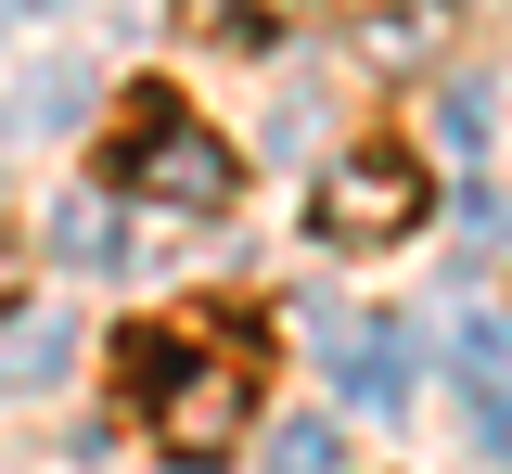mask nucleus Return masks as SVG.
Returning <instances> with one entry per match:
<instances>
[{"label":"nucleus","instance_id":"11","mask_svg":"<svg viewBox=\"0 0 512 474\" xmlns=\"http://www.w3.org/2000/svg\"><path fill=\"white\" fill-rule=\"evenodd\" d=\"M26 282H39V257H26V231H0V321L26 308Z\"/></svg>","mask_w":512,"mask_h":474},{"label":"nucleus","instance_id":"7","mask_svg":"<svg viewBox=\"0 0 512 474\" xmlns=\"http://www.w3.org/2000/svg\"><path fill=\"white\" fill-rule=\"evenodd\" d=\"M436 141L461 154V167L487 154V77H448V90H436Z\"/></svg>","mask_w":512,"mask_h":474},{"label":"nucleus","instance_id":"5","mask_svg":"<svg viewBox=\"0 0 512 474\" xmlns=\"http://www.w3.org/2000/svg\"><path fill=\"white\" fill-rule=\"evenodd\" d=\"M320 359H333V385L359 410H397L410 398V346H397V321H320Z\"/></svg>","mask_w":512,"mask_h":474},{"label":"nucleus","instance_id":"4","mask_svg":"<svg viewBox=\"0 0 512 474\" xmlns=\"http://www.w3.org/2000/svg\"><path fill=\"white\" fill-rule=\"evenodd\" d=\"M448 398H461V436L474 449H512V334L448 308Z\"/></svg>","mask_w":512,"mask_h":474},{"label":"nucleus","instance_id":"9","mask_svg":"<svg viewBox=\"0 0 512 474\" xmlns=\"http://www.w3.org/2000/svg\"><path fill=\"white\" fill-rule=\"evenodd\" d=\"M52 231H64V257H77V270H116V218H103V205H64Z\"/></svg>","mask_w":512,"mask_h":474},{"label":"nucleus","instance_id":"2","mask_svg":"<svg viewBox=\"0 0 512 474\" xmlns=\"http://www.w3.org/2000/svg\"><path fill=\"white\" fill-rule=\"evenodd\" d=\"M103 180H116L128 205H167V218H218V205L244 193V154L205 129L192 103H167V90H141L116 129H103Z\"/></svg>","mask_w":512,"mask_h":474},{"label":"nucleus","instance_id":"3","mask_svg":"<svg viewBox=\"0 0 512 474\" xmlns=\"http://www.w3.org/2000/svg\"><path fill=\"white\" fill-rule=\"evenodd\" d=\"M308 231H320V244H397V231H423V167H410L397 141H359V154H333V167H320Z\"/></svg>","mask_w":512,"mask_h":474},{"label":"nucleus","instance_id":"10","mask_svg":"<svg viewBox=\"0 0 512 474\" xmlns=\"http://www.w3.org/2000/svg\"><path fill=\"white\" fill-rule=\"evenodd\" d=\"M192 13H205V39H244V52L282 39V26H269V0H192Z\"/></svg>","mask_w":512,"mask_h":474},{"label":"nucleus","instance_id":"8","mask_svg":"<svg viewBox=\"0 0 512 474\" xmlns=\"http://www.w3.org/2000/svg\"><path fill=\"white\" fill-rule=\"evenodd\" d=\"M333 462H346L333 423H282V436H269V474H333Z\"/></svg>","mask_w":512,"mask_h":474},{"label":"nucleus","instance_id":"1","mask_svg":"<svg viewBox=\"0 0 512 474\" xmlns=\"http://www.w3.org/2000/svg\"><path fill=\"white\" fill-rule=\"evenodd\" d=\"M116 385H128V410L154 423V449L180 474H218L256 436V359L205 346L192 321H141V334L116 346Z\"/></svg>","mask_w":512,"mask_h":474},{"label":"nucleus","instance_id":"6","mask_svg":"<svg viewBox=\"0 0 512 474\" xmlns=\"http://www.w3.org/2000/svg\"><path fill=\"white\" fill-rule=\"evenodd\" d=\"M436 26H461V0H397V13H372V52L410 65V52H436Z\"/></svg>","mask_w":512,"mask_h":474}]
</instances>
